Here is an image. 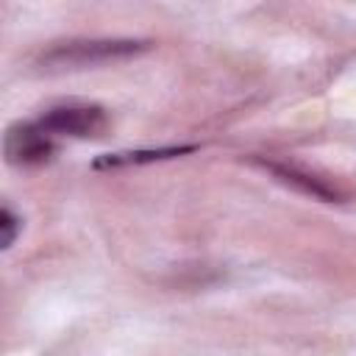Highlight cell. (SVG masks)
<instances>
[{"mask_svg":"<svg viewBox=\"0 0 356 356\" xmlns=\"http://www.w3.org/2000/svg\"><path fill=\"white\" fill-rule=\"evenodd\" d=\"M53 139L39 122H17L6 131V159L17 167H39L53 159Z\"/></svg>","mask_w":356,"mask_h":356,"instance_id":"3","label":"cell"},{"mask_svg":"<svg viewBox=\"0 0 356 356\" xmlns=\"http://www.w3.org/2000/svg\"><path fill=\"white\" fill-rule=\"evenodd\" d=\"M19 228H22V220L8 206H3V211H0V245L3 248H11L14 239H17V234H19Z\"/></svg>","mask_w":356,"mask_h":356,"instance_id":"6","label":"cell"},{"mask_svg":"<svg viewBox=\"0 0 356 356\" xmlns=\"http://www.w3.org/2000/svg\"><path fill=\"white\" fill-rule=\"evenodd\" d=\"M145 50H150V42L145 39H72L47 47L39 56V64L44 70H83L95 64L122 61Z\"/></svg>","mask_w":356,"mask_h":356,"instance_id":"1","label":"cell"},{"mask_svg":"<svg viewBox=\"0 0 356 356\" xmlns=\"http://www.w3.org/2000/svg\"><path fill=\"white\" fill-rule=\"evenodd\" d=\"M50 136H75V139H89L100 136L108 128V114L100 106H56L44 111L36 120Z\"/></svg>","mask_w":356,"mask_h":356,"instance_id":"2","label":"cell"},{"mask_svg":"<svg viewBox=\"0 0 356 356\" xmlns=\"http://www.w3.org/2000/svg\"><path fill=\"white\" fill-rule=\"evenodd\" d=\"M264 170H270L281 184H286V186H292V189H298V192H303V195H309V197H314V200H323V203H342L348 195L339 189V186H334V184H328L325 178H317V175H312V172H306V170H300V167H295V164H281V161H259Z\"/></svg>","mask_w":356,"mask_h":356,"instance_id":"4","label":"cell"},{"mask_svg":"<svg viewBox=\"0 0 356 356\" xmlns=\"http://www.w3.org/2000/svg\"><path fill=\"white\" fill-rule=\"evenodd\" d=\"M195 145H178V147H156V150H131V153H108L92 161L95 170H111V167H125V164H150V161H164L175 156L195 153Z\"/></svg>","mask_w":356,"mask_h":356,"instance_id":"5","label":"cell"}]
</instances>
